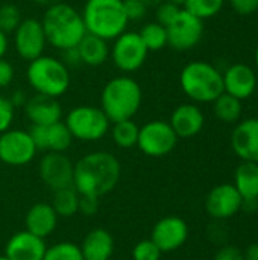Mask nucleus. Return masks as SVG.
I'll use <instances>...</instances> for the list:
<instances>
[{
  "label": "nucleus",
  "mask_w": 258,
  "mask_h": 260,
  "mask_svg": "<svg viewBox=\"0 0 258 260\" xmlns=\"http://www.w3.org/2000/svg\"><path fill=\"white\" fill-rule=\"evenodd\" d=\"M149 50L141 41L138 32L125 30L117 38L113 40V46L109 49V56L114 66L122 73H134L143 67Z\"/></svg>",
  "instance_id": "6e6552de"
},
{
  "label": "nucleus",
  "mask_w": 258,
  "mask_h": 260,
  "mask_svg": "<svg viewBox=\"0 0 258 260\" xmlns=\"http://www.w3.org/2000/svg\"><path fill=\"white\" fill-rule=\"evenodd\" d=\"M141 101V87L129 75L111 78L100 93V108L113 123L132 119L138 113Z\"/></svg>",
  "instance_id": "7ed1b4c3"
},
{
  "label": "nucleus",
  "mask_w": 258,
  "mask_h": 260,
  "mask_svg": "<svg viewBox=\"0 0 258 260\" xmlns=\"http://www.w3.org/2000/svg\"><path fill=\"white\" fill-rule=\"evenodd\" d=\"M225 0H187L184 9L201 20L217 15L224 8Z\"/></svg>",
  "instance_id": "c756f323"
},
{
  "label": "nucleus",
  "mask_w": 258,
  "mask_h": 260,
  "mask_svg": "<svg viewBox=\"0 0 258 260\" xmlns=\"http://www.w3.org/2000/svg\"><path fill=\"white\" fill-rule=\"evenodd\" d=\"M14 76H15V69H14V66H12L8 59L0 58V90L8 88V87L12 84Z\"/></svg>",
  "instance_id": "58836bf2"
},
{
  "label": "nucleus",
  "mask_w": 258,
  "mask_h": 260,
  "mask_svg": "<svg viewBox=\"0 0 258 260\" xmlns=\"http://www.w3.org/2000/svg\"><path fill=\"white\" fill-rule=\"evenodd\" d=\"M0 260H9L6 256H0Z\"/></svg>",
  "instance_id": "8fccbe9b"
},
{
  "label": "nucleus",
  "mask_w": 258,
  "mask_h": 260,
  "mask_svg": "<svg viewBox=\"0 0 258 260\" xmlns=\"http://www.w3.org/2000/svg\"><path fill=\"white\" fill-rule=\"evenodd\" d=\"M211 104H213L214 116L224 123H234L242 116V108H243L242 101L225 91L219 98H216Z\"/></svg>",
  "instance_id": "bb28decb"
},
{
  "label": "nucleus",
  "mask_w": 258,
  "mask_h": 260,
  "mask_svg": "<svg viewBox=\"0 0 258 260\" xmlns=\"http://www.w3.org/2000/svg\"><path fill=\"white\" fill-rule=\"evenodd\" d=\"M35 5H40V6H44V8H49L52 5H56V3H61L64 0H32Z\"/></svg>",
  "instance_id": "a18cd8bd"
},
{
  "label": "nucleus",
  "mask_w": 258,
  "mask_h": 260,
  "mask_svg": "<svg viewBox=\"0 0 258 260\" xmlns=\"http://www.w3.org/2000/svg\"><path fill=\"white\" fill-rule=\"evenodd\" d=\"M176 143L178 136L166 120H151L140 126L137 148L148 157H164L175 149Z\"/></svg>",
  "instance_id": "1a4fd4ad"
},
{
  "label": "nucleus",
  "mask_w": 258,
  "mask_h": 260,
  "mask_svg": "<svg viewBox=\"0 0 258 260\" xmlns=\"http://www.w3.org/2000/svg\"><path fill=\"white\" fill-rule=\"evenodd\" d=\"M167 2H170V3H173V5H176L179 8H184L186 3H187V0H167Z\"/></svg>",
  "instance_id": "de8ad7c7"
},
{
  "label": "nucleus",
  "mask_w": 258,
  "mask_h": 260,
  "mask_svg": "<svg viewBox=\"0 0 258 260\" xmlns=\"http://www.w3.org/2000/svg\"><path fill=\"white\" fill-rule=\"evenodd\" d=\"M255 67H257V72H258V46H257V49H255Z\"/></svg>",
  "instance_id": "09e8293b"
},
{
  "label": "nucleus",
  "mask_w": 258,
  "mask_h": 260,
  "mask_svg": "<svg viewBox=\"0 0 258 260\" xmlns=\"http://www.w3.org/2000/svg\"><path fill=\"white\" fill-rule=\"evenodd\" d=\"M58 218L59 216L56 215L52 204L38 203L27 210L24 218V225L29 233L46 239L55 232L58 225Z\"/></svg>",
  "instance_id": "4be33fe9"
},
{
  "label": "nucleus",
  "mask_w": 258,
  "mask_h": 260,
  "mask_svg": "<svg viewBox=\"0 0 258 260\" xmlns=\"http://www.w3.org/2000/svg\"><path fill=\"white\" fill-rule=\"evenodd\" d=\"M109 129H111V137H113V142L116 143V146H119L122 149H131V148L137 146L140 126L132 119L114 122Z\"/></svg>",
  "instance_id": "cd10ccee"
},
{
  "label": "nucleus",
  "mask_w": 258,
  "mask_h": 260,
  "mask_svg": "<svg viewBox=\"0 0 258 260\" xmlns=\"http://www.w3.org/2000/svg\"><path fill=\"white\" fill-rule=\"evenodd\" d=\"M26 79L36 94L56 99L67 93L71 82L68 67L59 58L50 55H41L29 61Z\"/></svg>",
  "instance_id": "39448f33"
},
{
  "label": "nucleus",
  "mask_w": 258,
  "mask_h": 260,
  "mask_svg": "<svg viewBox=\"0 0 258 260\" xmlns=\"http://www.w3.org/2000/svg\"><path fill=\"white\" fill-rule=\"evenodd\" d=\"M181 9L182 8H179V6L164 0L158 6H155V21L167 27L176 18V15L179 14Z\"/></svg>",
  "instance_id": "72a5a7b5"
},
{
  "label": "nucleus",
  "mask_w": 258,
  "mask_h": 260,
  "mask_svg": "<svg viewBox=\"0 0 258 260\" xmlns=\"http://www.w3.org/2000/svg\"><path fill=\"white\" fill-rule=\"evenodd\" d=\"M167 46L176 52H186L193 49L204 35V20L195 17L184 8L176 18L166 27Z\"/></svg>",
  "instance_id": "9b49d317"
},
{
  "label": "nucleus",
  "mask_w": 258,
  "mask_h": 260,
  "mask_svg": "<svg viewBox=\"0 0 258 260\" xmlns=\"http://www.w3.org/2000/svg\"><path fill=\"white\" fill-rule=\"evenodd\" d=\"M222 81L224 91L240 101L251 98L257 90V73L251 66L243 62L230 66L222 73Z\"/></svg>",
  "instance_id": "f3484780"
},
{
  "label": "nucleus",
  "mask_w": 258,
  "mask_h": 260,
  "mask_svg": "<svg viewBox=\"0 0 258 260\" xmlns=\"http://www.w3.org/2000/svg\"><path fill=\"white\" fill-rule=\"evenodd\" d=\"M9 101L12 102V105H14L15 108H20V107L23 108L24 104H26V101H27V96H26V93H24L23 90H15V91L11 94Z\"/></svg>",
  "instance_id": "79ce46f5"
},
{
  "label": "nucleus",
  "mask_w": 258,
  "mask_h": 260,
  "mask_svg": "<svg viewBox=\"0 0 258 260\" xmlns=\"http://www.w3.org/2000/svg\"><path fill=\"white\" fill-rule=\"evenodd\" d=\"M68 69L70 67H78L81 66V58H79V53H78V49L76 47H71V49H65L61 52V58H59Z\"/></svg>",
  "instance_id": "a19ab883"
},
{
  "label": "nucleus",
  "mask_w": 258,
  "mask_h": 260,
  "mask_svg": "<svg viewBox=\"0 0 258 260\" xmlns=\"http://www.w3.org/2000/svg\"><path fill=\"white\" fill-rule=\"evenodd\" d=\"M41 23L47 44L59 52L76 47L87 34L81 12L65 2L46 8Z\"/></svg>",
  "instance_id": "f03ea898"
},
{
  "label": "nucleus",
  "mask_w": 258,
  "mask_h": 260,
  "mask_svg": "<svg viewBox=\"0 0 258 260\" xmlns=\"http://www.w3.org/2000/svg\"><path fill=\"white\" fill-rule=\"evenodd\" d=\"M214 260H245V256L237 247L227 245L216 253Z\"/></svg>",
  "instance_id": "ea45409f"
},
{
  "label": "nucleus",
  "mask_w": 258,
  "mask_h": 260,
  "mask_svg": "<svg viewBox=\"0 0 258 260\" xmlns=\"http://www.w3.org/2000/svg\"><path fill=\"white\" fill-rule=\"evenodd\" d=\"M123 9L129 21H138L146 17L148 5L143 0H123Z\"/></svg>",
  "instance_id": "c9c22d12"
},
{
  "label": "nucleus",
  "mask_w": 258,
  "mask_h": 260,
  "mask_svg": "<svg viewBox=\"0 0 258 260\" xmlns=\"http://www.w3.org/2000/svg\"><path fill=\"white\" fill-rule=\"evenodd\" d=\"M14 117H15V107L12 105L9 98L0 94V134L12 126Z\"/></svg>",
  "instance_id": "f704fd0d"
},
{
  "label": "nucleus",
  "mask_w": 258,
  "mask_h": 260,
  "mask_svg": "<svg viewBox=\"0 0 258 260\" xmlns=\"http://www.w3.org/2000/svg\"><path fill=\"white\" fill-rule=\"evenodd\" d=\"M29 134L36 149L44 152H65L75 140L62 120L44 126L32 125Z\"/></svg>",
  "instance_id": "dca6fc26"
},
{
  "label": "nucleus",
  "mask_w": 258,
  "mask_h": 260,
  "mask_svg": "<svg viewBox=\"0 0 258 260\" xmlns=\"http://www.w3.org/2000/svg\"><path fill=\"white\" fill-rule=\"evenodd\" d=\"M21 20L23 18H21V12L18 6L12 3H5L0 6V30H3L6 35L12 34Z\"/></svg>",
  "instance_id": "2f4dec72"
},
{
  "label": "nucleus",
  "mask_w": 258,
  "mask_h": 260,
  "mask_svg": "<svg viewBox=\"0 0 258 260\" xmlns=\"http://www.w3.org/2000/svg\"><path fill=\"white\" fill-rule=\"evenodd\" d=\"M23 110L29 122L36 126L52 125L62 120V105L56 98L35 93L33 96L27 98Z\"/></svg>",
  "instance_id": "412c9836"
},
{
  "label": "nucleus",
  "mask_w": 258,
  "mask_h": 260,
  "mask_svg": "<svg viewBox=\"0 0 258 260\" xmlns=\"http://www.w3.org/2000/svg\"><path fill=\"white\" fill-rule=\"evenodd\" d=\"M122 175L117 157L108 151L85 154L75 165L73 187L79 195L103 197L116 189Z\"/></svg>",
  "instance_id": "f257e3e1"
},
{
  "label": "nucleus",
  "mask_w": 258,
  "mask_h": 260,
  "mask_svg": "<svg viewBox=\"0 0 258 260\" xmlns=\"http://www.w3.org/2000/svg\"><path fill=\"white\" fill-rule=\"evenodd\" d=\"M143 2L148 5V8H149V6H154V8H155V6H158L161 2H164V0H143Z\"/></svg>",
  "instance_id": "49530a36"
},
{
  "label": "nucleus",
  "mask_w": 258,
  "mask_h": 260,
  "mask_svg": "<svg viewBox=\"0 0 258 260\" xmlns=\"http://www.w3.org/2000/svg\"><path fill=\"white\" fill-rule=\"evenodd\" d=\"M189 238V225L179 216H164L152 229L151 239L161 253H172L181 248Z\"/></svg>",
  "instance_id": "4468645a"
},
{
  "label": "nucleus",
  "mask_w": 258,
  "mask_h": 260,
  "mask_svg": "<svg viewBox=\"0 0 258 260\" xmlns=\"http://www.w3.org/2000/svg\"><path fill=\"white\" fill-rule=\"evenodd\" d=\"M169 123L178 139H192L202 131L205 117L202 110L196 104L187 102L178 105L172 111Z\"/></svg>",
  "instance_id": "6ab92c4d"
},
{
  "label": "nucleus",
  "mask_w": 258,
  "mask_h": 260,
  "mask_svg": "<svg viewBox=\"0 0 258 260\" xmlns=\"http://www.w3.org/2000/svg\"><path fill=\"white\" fill-rule=\"evenodd\" d=\"M234 187L243 201L258 200V163L242 161L234 172Z\"/></svg>",
  "instance_id": "393cba45"
},
{
  "label": "nucleus",
  "mask_w": 258,
  "mask_h": 260,
  "mask_svg": "<svg viewBox=\"0 0 258 260\" xmlns=\"http://www.w3.org/2000/svg\"><path fill=\"white\" fill-rule=\"evenodd\" d=\"M88 34L113 41L129 24L123 0H87L81 12Z\"/></svg>",
  "instance_id": "20e7f679"
},
{
  "label": "nucleus",
  "mask_w": 258,
  "mask_h": 260,
  "mask_svg": "<svg viewBox=\"0 0 258 260\" xmlns=\"http://www.w3.org/2000/svg\"><path fill=\"white\" fill-rule=\"evenodd\" d=\"M243 256H245V260H258V242L251 244L243 253Z\"/></svg>",
  "instance_id": "37998d69"
},
{
  "label": "nucleus",
  "mask_w": 258,
  "mask_h": 260,
  "mask_svg": "<svg viewBox=\"0 0 258 260\" xmlns=\"http://www.w3.org/2000/svg\"><path fill=\"white\" fill-rule=\"evenodd\" d=\"M43 260H85L81 247L73 242H58L47 247Z\"/></svg>",
  "instance_id": "7c9ffc66"
},
{
  "label": "nucleus",
  "mask_w": 258,
  "mask_h": 260,
  "mask_svg": "<svg viewBox=\"0 0 258 260\" xmlns=\"http://www.w3.org/2000/svg\"><path fill=\"white\" fill-rule=\"evenodd\" d=\"M161 254V250L155 245L152 239H143L132 248L134 260H160Z\"/></svg>",
  "instance_id": "473e14b6"
},
{
  "label": "nucleus",
  "mask_w": 258,
  "mask_h": 260,
  "mask_svg": "<svg viewBox=\"0 0 258 260\" xmlns=\"http://www.w3.org/2000/svg\"><path fill=\"white\" fill-rule=\"evenodd\" d=\"M8 47H9L8 35L3 30H0V58H5V55L8 52Z\"/></svg>",
  "instance_id": "c03bdc74"
},
{
  "label": "nucleus",
  "mask_w": 258,
  "mask_h": 260,
  "mask_svg": "<svg viewBox=\"0 0 258 260\" xmlns=\"http://www.w3.org/2000/svg\"><path fill=\"white\" fill-rule=\"evenodd\" d=\"M109 41L96 37L93 34H85L79 44L76 46L81 62L88 67L103 66L109 58Z\"/></svg>",
  "instance_id": "b1692460"
},
{
  "label": "nucleus",
  "mask_w": 258,
  "mask_h": 260,
  "mask_svg": "<svg viewBox=\"0 0 258 260\" xmlns=\"http://www.w3.org/2000/svg\"><path fill=\"white\" fill-rule=\"evenodd\" d=\"M38 149L29 134L24 129H12L0 134V161L8 166H24L29 165Z\"/></svg>",
  "instance_id": "9d476101"
},
{
  "label": "nucleus",
  "mask_w": 258,
  "mask_h": 260,
  "mask_svg": "<svg viewBox=\"0 0 258 260\" xmlns=\"http://www.w3.org/2000/svg\"><path fill=\"white\" fill-rule=\"evenodd\" d=\"M81 251L85 260H111L114 254V238L105 229H94L84 238Z\"/></svg>",
  "instance_id": "5701e85b"
},
{
  "label": "nucleus",
  "mask_w": 258,
  "mask_h": 260,
  "mask_svg": "<svg viewBox=\"0 0 258 260\" xmlns=\"http://www.w3.org/2000/svg\"><path fill=\"white\" fill-rule=\"evenodd\" d=\"M100 198L94 195H79V212L85 216H93L100 207Z\"/></svg>",
  "instance_id": "e433bc0d"
},
{
  "label": "nucleus",
  "mask_w": 258,
  "mask_h": 260,
  "mask_svg": "<svg viewBox=\"0 0 258 260\" xmlns=\"http://www.w3.org/2000/svg\"><path fill=\"white\" fill-rule=\"evenodd\" d=\"M242 197L234 184H219L210 190L205 200V210L211 218L228 219L242 210Z\"/></svg>",
  "instance_id": "2eb2a0df"
},
{
  "label": "nucleus",
  "mask_w": 258,
  "mask_h": 260,
  "mask_svg": "<svg viewBox=\"0 0 258 260\" xmlns=\"http://www.w3.org/2000/svg\"><path fill=\"white\" fill-rule=\"evenodd\" d=\"M38 172L43 183L52 192L73 186L75 165L65 152H46L40 160Z\"/></svg>",
  "instance_id": "ddd939ff"
},
{
  "label": "nucleus",
  "mask_w": 258,
  "mask_h": 260,
  "mask_svg": "<svg viewBox=\"0 0 258 260\" xmlns=\"http://www.w3.org/2000/svg\"><path fill=\"white\" fill-rule=\"evenodd\" d=\"M231 148L242 161L258 163V117L245 119L234 128Z\"/></svg>",
  "instance_id": "a211bd4d"
},
{
  "label": "nucleus",
  "mask_w": 258,
  "mask_h": 260,
  "mask_svg": "<svg viewBox=\"0 0 258 260\" xmlns=\"http://www.w3.org/2000/svg\"><path fill=\"white\" fill-rule=\"evenodd\" d=\"M73 139L81 142H97L103 139L111 128V122L100 107L78 105L73 107L64 119Z\"/></svg>",
  "instance_id": "0eeeda50"
},
{
  "label": "nucleus",
  "mask_w": 258,
  "mask_h": 260,
  "mask_svg": "<svg viewBox=\"0 0 258 260\" xmlns=\"http://www.w3.org/2000/svg\"><path fill=\"white\" fill-rule=\"evenodd\" d=\"M14 34V47L17 55L24 61H32L44 55L47 40L43 29V23L38 18H23Z\"/></svg>",
  "instance_id": "f8f14e48"
},
{
  "label": "nucleus",
  "mask_w": 258,
  "mask_h": 260,
  "mask_svg": "<svg viewBox=\"0 0 258 260\" xmlns=\"http://www.w3.org/2000/svg\"><path fill=\"white\" fill-rule=\"evenodd\" d=\"M179 85L196 104H211L224 93L222 72L207 61H192L179 73Z\"/></svg>",
  "instance_id": "423d86ee"
},
{
  "label": "nucleus",
  "mask_w": 258,
  "mask_h": 260,
  "mask_svg": "<svg viewBox=\"0 0 258 260\" xmlns=\"http://www.w3.org/2000/svg\"><path fill=\"white\" fill-rule=\"evenodd\" d=\"M138 35L149 52H158L167 46V29L157 21L146 23L138 30Z\"/></svg>",
  "instance_id": "c85d7f7f"
},
{
  "label": "nucleus",
  "mask_w": 258,
  "mask_h": 260,
  "mask_svg": "<svg viewBox=\"0 0 258 260\" xmlns=\"http://www.w3.org/2000/svg\"><path fill=\"white\" fill-rule=\"evenodd\" d=\"M47 245L43 238H38L27 230L12 235L5 247V256L9 260H43Z\"/></svg>",
  "instance_id": "aec40b11"
},
{
  "label": "nucleus",
  "mask_w": 258,
  "mask_h": 260,
  "mask_svg": "<svg viewBox=\"0 0 258 260\" xmlns=\"http://www.w3.org/2000/svg\"><path fill=\"white\" fill-rule=\"evenodd\" d=\"M233 11L239 15H252L258 11V0H230Z\"/></svg>",
  "instance_id": "4c0bfd02"
},
{
  "label": "nucleus",
  "mask_w": 258,
  "mask_h": 260,
  "mask_svg": "<svg viewBox=\"0 0 258 260\" xmlns=\"http://www.w3.org/2000/svg\"><path fill=\"white\" fill-rule=\"evenodd\" d=\"M52 207L59 218H71L79 212V192L70 186L53 192Z\"/></svg>",
  "instance_id": "a878e982"
}]
</instances>
